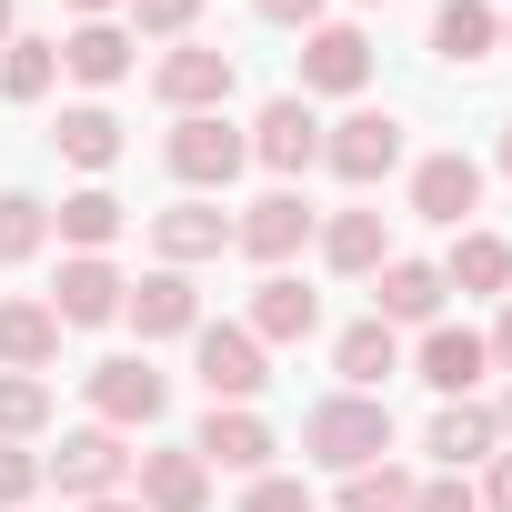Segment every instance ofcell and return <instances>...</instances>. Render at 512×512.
Returning a JSON list of instances; mask_svg holds the SVG:
<instances>
[{"label":"cell","instance_id":"4","mask_svg":"<svg viewBox=\"0 0 512 512\" xmlns=\"http://www.w3.org/2000/svg\"><path fill=\"white\" fill-rule=\"evenodd\" d=\"M151 91H161L181 121H191V111H221V101H231V51H211V41H181V51H161Z\"/></svg>","mask_w":512,"mask_h":512},{"label":"cell","instance_id":"14","mask_svg":"<svg viewBox=\"0 0 512 512\" xmlns=\"http://www.w3.org/2000/svg\"><path fill=\"white\" fill-rule=\"evenodd\" d=\"M121 292H131V282L101 262V251H81V262H61V292H51V312H61L71 332H91V322H111V312H121Z\"/></svg>","mask_w":512,"mask_h":512},{"label":"cell","instance_id":"2","mask_svg":"<svg viewBox=\"0 0 512 512\" xmlns=\"http://www.w3.org/2000/svg\"><path fill=\"white\" fill-rule=\"evenodd\" d=\"M91 412H101V432H151L171 412V382L141 352H111V362H91Z\"/></svg>","mask_w":512,"mask_h":512},{"label":"cell","instance_id":"19","mask_svg":"<svg viewBox=\"0 0 512 512\" xmlns=\"http://www.w3.org/2000/svg\"><path fill=\"white\" fill-rule=\"evenodd\" d=\"M51 352H61L51 302H0V372H51Z\"/></svg>","mask_w":512,"mask_h":512},{"label":"cell","instance_id":"27","mask_svg":"<svg viewBox=\"0 0 512 512\" xmlns=\"http://www.w3.org/2000/svg\"><path fill=\"white\" fill-rule=\"evenodd\" d=\"M442 312V272L432 262H382V312L372 322H432Z\"/></svg>","mask_w":512,"mask_h":512},{"label":"cell","instance_id":"26","mask_svg":"<svg viewBox=\"0 0 512 512\" xmlns=\"http://www.w3.org/2000/svg\"><path fill=\"white\" fill-rule=\"evenodd\" d=\"M51 141H61V161H81V171H111V161H121V121H111L101 101L61 111V131H51Z\"/></svg>","mask_w":512,"mask_h":512},{"label":"cell","instance_id":"6","mask_svg":"<svg viewBox=\"0 0 512 512\" xmlns=\"http://www.w3.org/2000/svg\"><path fill=\"white\" fill-rule=\"evenodd\" d=\"M191 452L211 472H272V422L251 412V402H211V422L191 432Z\"/></svg>","mask_w":512,"mask_h":512},{"label":"cell","instance_id":"24","mask_svg":"<svg viewBox=\"0 0 512 512\" xmlns=\"http://www.w3.org/2000/svg\"><path fill=\"white\" fill-rule=\"evenodd\" d=\"M512 282V241L502 231H462L452 262H442V292H502Z\"/></svg>","mask_w":512,"mask_h":512},{"label":"cell","instance_id":"29","mask_svg":"<svg viewBox=\"0 0 512 512\" xmlns=\"http://www.w3.org/2000/svg\"><path fill=\"white\" fill-rule=\"evenodd\" d=\"M51 422V382L41 372H0V442H31Z\"/></svg>","mask_w":512,"mask_h":512},{"label":"cell","instance_id":"28","mask_svg":"<svg viewBox=\"0 0 512 512\" xmlns=\"http://www.w3.org/2000/svg\"><path fill=\"white\" fill-rule=\"evenodd\" d=\"M61 81V41H11L0 51V101H41Z\"/></svg>","mask_w":512,"mask_h":512},{"label":"cell","instance_id":"30","mask_svg":"<svg viewBox=\"0 0 512 512\" xmlns=\"http://www.w3.org/2000/svg\"><path fill=\"white\" fill-rule=\"evenodd\" d=\"M41 241H51V211L31 191H0V262H31Z\"/></svg>","mask_w":512,"mask_h":512},{"label":"cell","instance_id":"15","mask_svg":"<svg viewBox=\"0 0 512 512\" xmlns=\"http://www.w3.org/2000/svg\"><path fill=\"white\" fill-rule=\"evenodd\" d=\"M422 442H432V462H442V472H472V462H492V452H502V422H492L482 402H442Z\"/></svg>","mask_w":512,"mask_h":512},{"label":"cell","instance_id":"18","mask_svg":"<svg viewBox=\"0 0 512 512\" xmlns=\"http://www.w3.org/2000/svg\"><path fill=\"white\" fill-rule=\"evenodd\" d=\"M492 372V352H482V332H422V382L442 392V402H472V382Z\"/></svg>","mask_w":512,"mask_h":512},{"label":"cell","instance_id":"16","mask_svg":"<svg viewBox=\"0 0 512 512\" xmlns=\"http://www.w3.org/2000/svg\"><path fill=\"white\" fill-rule=\"evenodd\" d=\"M211 502V462L181 442V452H141V512H201Z\"/></svg>","mask_w":512,"mask_h":512},{"label":"cell","instance_id":"38","mask_svg":"<svg viewBox=\"0 0 512 512\" xmlns=\"http://www.w3.org/2000/svg\"><path fill=\"white\" fill-rule=\"evenodd\" d=\"M251 11L282 21V31H312V21H322V0H251Z\"/></svg>","mask_w":512,"mask_h":512},{"label":"cell","instance_id":"21","mask_svg":"<svg viewBox=\"0 0 512 512\" xmlns=\"http://www.w3.org/2000/svg\"><path fill=\"white\" fill-rule=\"evenodd\" d=\"M432 51H442L452 71L492 61V51H502V21H492V0H442V11H432Z\"/></svg>","mask_w":512,"mask_h":512},{"label":"cell","instance_id":"7","mask_svg":"<svg viewBox=\"0 0 512 512\" xmlns=\"http://www.w3.org/2000/svg\"><path fill=\"white\" fill-rule=\"evenodd\" d=\"M322 161H332L342 181H392V171H402V121H392V111H352V121L322 141Z\"/></svg>","mask_w":512,"mask_h":512},{"label":"cell","instance_id":"44","mask_svg":"<svg viewBox=\"0 0 512 512\" xmlns=\"http://www.w3.org/2000/svg\"><path fill=\"white\" fill-rule=\"evenodd\" d=\"M502 181H512V131H502Z\"/></svg>","mask_w":512,"mask_h":512},{"label":"cell","instance_id":"13","mask_svg":"<svg viewBox=\"0 0 512 512\" xmlns=\"http://www.w3.org/2000/svg\"><path fill=\"white\" fill-rule=\"evenodd\" d=\"M121 312H131V332H141V342L201 332V292H191L181 272H151V282H131V292H121Z\"/></svg>","mask_w":512,"mask_h":512},{"label":"cell","instance_id":"34","mask_svg":"<svg viewBox=\"0 0 512 512\" xmlns=\"http://www.w3.org/2000/svg\"><path fill=\"white\" fill-rule=\"evenodd\" d=\"M41 492V452H11V442H0V512H21Z\"/></svg>","mask_w":512,"mask_h":512},{"label":"cell","instance_id":"12","mask_svg":"<svg viewBox=\"0 0 512 512\" xmlns=\"http://www.w3.org/2000/svg\"><path fill=\"white\" fill-rule=\"evenodd\" d=\"M472 201H482V161H472V151H432V161L412 171V211H422V221H452V231H462Z\"/></svg>","mask_w":512,"mask_h":512},{"label":"cell","instance_id":"9","mask_svg":"<svg viewBox=\"0 0 512 512\" xmlns=\"http://www.w3.org/2000/svg\"><path fill=\"white\" fill-rule=\"evenodd\" d=\"M251 161H272L282 181L322 161V121H312V101H302V91H282V101H272L262 121H251Z\"/></svg>","mask_w":512,"mask_h":512},{"label":"cell","instance_id":"22","mask_svg":"<svg viewBox=\"0 0 512 512\" xmlns=\"http://www.w3.org/2000/svg\"><path fill=\"white\" fill-rule=\"evenodd\" d=\"M61 71L91 81V91H111V81L131 71V31H121V21H81V31L61 41Z\"/></svg>","mask_w":512,"mask_h":512},{"label":"cell","instance_id":"42","mask_svg":"<svg viewBox=\"0 0 512 512\" xmlns=\"http://www.w3.org/2000/svg\"><path fill=\"white\" fill-rule=\"evenodd\" d=\"M492 422H502V442H512V392H502V412H492Z\"/></svg>","mask_w":512,"mask_h":512},{"label":"cell","instance_id":"32","mask_svg":"<svg viewBox=\"0 0 512 512\" xmlns=\"http://www.w3.org/2000/svg\"><path fill=\"white\" fill-rule=\"evenodd\" d=\"M342 512H412V482H402L392 462H362V472L342 482Z\"/></svg>","mask_w":512,"mask_h":512},{"label":"cell","instance_id":"11","mask_svg":"<svg viewBox=\"0 0 512 512\" xmlns=\"http://www.w3.org/2000/svg\"><path fill=\"white\" fill-rule=\"evenodd\" d=\"M372 81V41L352 21H312L302 31V91H362Z\"/></svg>","mask_w":512,"mask_h":512},{"label":"cell","instance_id":"43","mask_svg":"<svg viewBox=\"0 0 512 512\" xmlns=\"http://www.w3.org/2000/svg\"><path fill=\"white\" fill-rule=\"evenodd\" d=\"M0 51H11V0H0Z\"/></svg>","mask_w":512,"mask_h":512},{"label":"cell","instance_id":"10","mask_svg":"<svg viewBox=\"0 0 512 512\" xmlns=\"http://www.w3.org/2000/svg\"><path fill=\"white\" fill-rule=\"evenodd\" d=\"M231 241L251 251V262H292V251L312 241V201H302V191H262V201L231 221Z\"/></svg>","mask_w":512,"mask_h":512},{"label":"cell","instance_id":"8","mask_svg":"<svg viewBox=\"0 0 512 512\" xmlns=\"http://www.w3.org/2000/svg\"><path fill=\"white\" fill-rule=\"evenodd\" d=\"M262 382H272V362H262V342H251L241 322H211L201 332V392L211 402H251Z\"/></svg>","mask_w":512,"mask_h":512},{"label":"cell","instance_id":"35","mask_svg":"<svg viewBox=\"0 0 512 512\" xmlns=\"http://www.w3.org/2000/svg\"><path fill=\"white\" fill-rule=\"evenodd\" d=\"M131 21H141V31H161V41H181V31L201 21V0H131Z\"/></svg>","mask_w":512,"mask_h":512},{"label":"cell","instance_id":"1","mask_svg":"<svg viewBox=\"0 0 512 512\" xmlns=\"http://www.w3.org/2000/svg\"><path fill=\"white\" fill-rule=\"evenodd\" d=\"M302 452H312L322 472H362V462H382V452H392V412H382V392H332V402H312Z\"/></svg>","mask_w":512,"mask_h":512},{"label":"cell","instance_id":"5","mask_svg":"<svg viewBox=\"0 0 512 512\" xmlns=\"http://www.w3.org/2000/svg\"><path fill=\"white\" fill-rule=\"evenodd\" d=\"M41 472H51L71 502H111V492H121V472H131V452H121V432H101V422H91V432H71Z\"/></svg>","mask_w":512,"mask_h":512},{"label":"cell","instance_id":"23","mask_svg":"<svg viewBox=\"0 0 512 512\" xmlns=\"http://www.w3.org/2000/svg\"><path fill=\"white\" fill-rule=\"evenodd\" d=\"M332 362H342L352 392H382V382L402 372V342H392V322H352V332L332 342Z\"/></svg>","mask_w":512,"mask_h":512},{"label":"cell","instance_id":"39","mask_svg":"<svg viewBox=\"0 0 512 512\" xmlns=\"http://www.w3.org/2000/svg\"><path fill=\"white\" fill-rule=\"evenodd\" d=\"M482 352H492V362H502V372H512V312H502V322H492V342H482Z\"/></svg>","mask_w":512,"mask_h":512},{"label":"cell","instance_id":"37","mask_svg":"<svg viewBox=\"0 0 512 512\" xmlns=\"http://www.w3.org/2000/svg\"><path fill=\"white\" fill-rule=\"evenodd\" d=\"M472 502H482V512H512V452H492V472H482Z\"/></svg>","mask_w":512,"mask_h":512},{"label":"cell","instance_id":"33","mask_svg":"<svg viewBox=\"0 0 512 512\" xmlns=\"http://www.w3.org/2000/svg\"><path fill=\"white\" fill-rule=\"evenodd\" d=\"M241 512H312V492H302L292 472H251V492H241Z\"/></svg>","mask_w":512,"mask_h":512},{"label":"cell","instance_id":"25","mask_svg":"<svg viewBox=\"0 0 512 512\" xmlns=\"http://www.w3.org/2000/svg\"><path fill=\"white\" fill-rule=\"evenodd\" d=\"M322 262H332V272H382V262H392L382 211H342V221L322 231Z\"/></svg>","mask_w":512,"mask_h":512},{"label":"cell","instance_id":"3","mask_svg":"<svg viewBox=\"0 0 512 512\" xmlns=\"http://www.w3.org/2000/svg\"><path fill=\"white\" fill-rule=\"evenodd\" d=\"M161 161H171V171H181L191 191H221V181H231V171L251 161V141H241V131L221 121V111H191V121H181V131L161 141Z\"/></svg>","mask_w":512,"mask_h":512},{"label":"cell","instance_id":"36","mask_svg":"<svg viewBox=\"0 0 512 512\" xmlns=\"http://www.w3.org/2000/svg\"><path fill=\"white\" fill-rule=\"evenodd\" d=\"M412 512H482V502H472L462 472H442V482H412Z\"/></svg>","mask_w":512,"mask_h":512},{"label":"cell","instance_id":"40","mask_svg":"<svg viewBox=\"0 0 512 512\" xmlns=\"http://www.w3.org/2000/svg\"><path fill=\"white\" fill-rule=\"evenodd\" d=\"M81 512H141V502H121V492H111V502H81Z\"/></svg>","mask_w":512,"mask_h":512},{"label":"cell","instance_id":"31","mask_svg":"<svg viewBox=\"0 0 512 512\" xmlns=\"http://www.w3.org/2000/svg\"><path fill=\"white\" fill-rule=\"evenodd\" d=\"M111 231H121V201H111V191H101V181H91V191H71V201H61V241H81V251H101V241H111Z\"/></svg>","mask_w":512,"mask_h":512},{"label":"cell","instance_id":"17","mask_svg":"<svg viewBox=\"0 0 512 512\" xmlns=\"http://www.w3.org/2000/svg\"><path fill=\"white\" fill-rule=\"evenodd\" d=\"M241 332H251V342H312V332H322V302H312L292 272H272L262 292H251V322H241Z\"/></svg>","mask_w":512,"mask_h":512},{"label":"cell","instance_id":"41","mask_svg":"<svg viewBox=\"0 0 512 512\" xmlns=\"http://www.w3.org/2000/svg\"><path fill=\"white\" fill-rule=\"evenodd\" d=\"M71 11H91V21H101V11H121V0H71Z\"/></svg>","mask_w":512,"mask_h":512},{"label":"cell","instance_id":"20","mask_svg":"<svg viewBox=\"0 0 512 512\" xmlns=\"http://www.w3.org/2000/svg\"><path fill=\"white\" fill-rule=\"evenodd\" d=\"M151 241H161V262L181 272V262H211V251H231V221H221L211 201H171V211L151 221Z\"/></svg>","mask_w":512,"mask_h":512}]
</instances>
